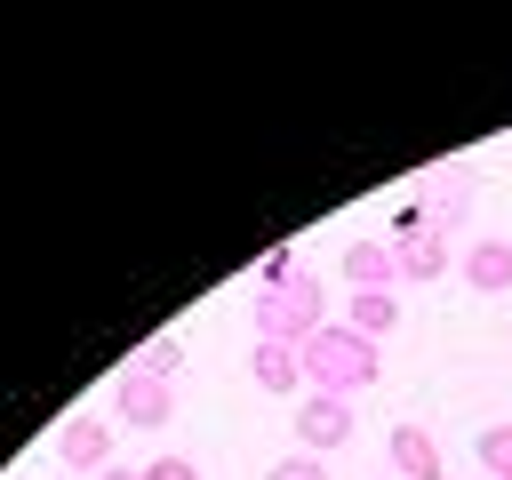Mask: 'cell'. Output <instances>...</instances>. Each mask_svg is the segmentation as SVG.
Returning <instances> with one entry per match:
<instances>
[{"mask_svg": "<svg viewBox=\"0 0 512 480\" xmlns=\"http://www.w3.org/2000/svg\"><path fill=\"white\" fill-rule=\"evenodd\" d=\"M376 368H384V352H376L360 328H344V320H328V328L304 344V392H336V400H352V392L376 384Z\"/></svg>", "mask_w": 512, "mask_h": 480, "instance_id": "obj_1", "label": "cell"}, {"mask_svg": "<svg viewBox=\"0 0 512 480\" xmlns=\"http://www.w3.org/2000/svg\"><path fill=\"white\" fill-rule=\"evenodd\" d=\"M320 328H328V296H320L312 272H288V280L256 288V336H272V344H312Z\"/></svg>", "mask_w": 512, "mask_h": 480, "instance_id": "obj_2", "label": "cell"}, {"mask_svg": "<svg viewBox=\"0 0 512 480\" xmlns=\"http://www.w3.org/2000/svg\"><path fill=\"white\" fill-rule=\"evenodd\" d=\"M112 416L152 432V424H168V416H176V384H168V376H144V368L128 360V368L112 376Z\"/></svg>", "mask_w": 512, "mask_h": 480, "instance_id": "obj_3", "label": "cell"}, {"mask_svg": "<svg viewBox=\"0 0 512 480\" xmlns=\"http://www.w3.org/2000/svg\"><path fill=\"white\" fill-rule=\"evenodd\" d=\"M344 440H352V400L304 392V400H296V448H304V456H328V448H344Z\"/></svg>", "mask_w": 512, "mask_h": 480, "instance_id": "obj_4", "label": "cell"}, {"mask_svg": "<svg viewBox=\"0 0 512 480\" xmlns=\"http://www.w3.org/2000/svg\"><path fill=\"white\" fill-rule=\"evenodd\" d=\"M392 256H400V280H440V272H448V240H440L424 216H400Z\"/></svg>", "mask_w": 512, "mask_h": 480, "instance_id": "obj_5", "label": "cell"}, {"mask_svg": "<svg viewBox=\"0 0 512 480\" xmlns=\"http://www.w3.org/2000/svg\"><path fill=\"white\" fill-rule=\"evenodd\" d=\"M56 464L64 472H112V424L104 416H72L56 432Z\"/></svg>", "mask_w": 512, "mask_h": 480, "instance_id": "obj_6", "label": "cell"}, {"mask_svg": "<svg viewBox=\"0 0 512 480\" xmlns=\"http://www.w3.org/2000/svg\"><path fill=\"white\" fill-rule=\"evenodd\" d=\"M344 280H352V296H360V288H384V296H392V288H400L392 240H352V248H344Z\"/></svg>", "mask_w": 512, "mask_h": 480, "instance_id": "obj_7", "label": "cell"}, {"mask_svg": "<svg viewBox=\"0 0 512 480\" xmlns=\"http://www.w3.org/2000/svg\"><path fill=\"white\" fill-rule=\"evenodd\" d=\"M392 480H440V440L424 424H392Z\"/></svg>", "mask_w": 512, "mask_h": 480, "instance_id": "obj_8", "label": "cell"}, {"mask_svg": "<svg viewBox=\"0 0 512 480\" xmlns=\"http://www.w3.org/2000/svg\"><path fill=\"white\" fill-rule=\"evenodd\" d=\"M248 376H256L264 392H296V384H304V344H272V336H256Z\"/></svg>", "mask_w": 512, "mask_h": 480, "instance_id": "obj_9", "label": "cell"}, {"mask_svg": "<svg viewBox=\"0 0 512 480\" xmlns=\"http://www.w3.org/2000/svg\"><path fill=\"white\" fill-rule=\"evenodd\" d=\"M456 272H464V288H480V296H496V288H512V240H472Z\"/></svg>", "mask_w": 512, "mask_h": 480, "instance_id": "obj_10", "label": "cell"}, {"mask_svg": "<svg viewBox=\"0 0 512 480\" xmlns=\"http://www.w3.org/2000/svg\"><path fill=\"white\" fill-rule=\"evenodd\" d=\"M344 328H360L368 344H384V336L400 328V296H384V288H360V296H352V312H344Z\"/></svg>", "mask_w": 512, "mask_h": 480, "instance_id": "obj_11", "label": "cell"}, {"mask_svg": "<svg viewBox=\"0 0 512 480\" xmlns=\"http://www.w3.org/2000/svg\"><path fill=\"white\" fill-rule=\"evenodd\" d=\"M464 200H472V168H448V176H440V192H432V200H424L416 216H424V224H432V232L448 240V224L464 216Z\"/></svg>", "mask_w": 512, "mask_h": 480, "instance_id": "obj_12", "label": "cell"}, {"mask_svg": "<svg viewBox=\"0 0 512 480\" xmlns=\"http://www.w3.org/2000/svg\"><path fill=\"white\" fill-rule=\"evenodd\" d=\"M176 360H184V336H176V328H160V336L136 352V368H144V376H168V384H176Z\"/></svg>", "mask_w": 512, "mask_h": 480, "instance_id": "obj_13", "label": "cell"}, {"mask_svg": "<svg viewBox=\"0 0 512 480\" xmlns=\"http://www.w3.org/2000/svg\"><path fill=\"white\" fill-rule=\"evenodd\" d=\"M480 480H512V424L480 432Z\"/></svg>", "mask_w": 512, "mask_h": 480, "instance_id": "obj_14", "label": "cell"}, {"mask_svg": "<svg viewBox=\"0 0 512 480\" xmlns=\"http://www.w3.org/2000/svg\"><path fill=\"white\" fill-rule=\"evenodd\" d=\"M264 480H328V464H320V456H304V448H296V456H280V464H272V472H264Z\"/></svg>", "mask_w": 512, "mask_h": 480, "instance_id": "obj_15", "label": "cell"}, {"mask_svg": "<svg viewBox=\"0 0 512 480\" xmlns=\"http://www.w3.org/2000/svg\"><path fill=\"white\" fill-rule=\"evenodd\" d=\"M144 480H200V464H192V456H152Z\"/></svg>", "mask_w": 512, "mask_h": 480, "instance_id": "obj_16", "label": "cell"}, {"mask_svg": "<svg viewBox=\"0 0 512 480\" xmlns=\"http://www.w3.org/2000/svg\"><path fill=\"white\" fill-rule=\"evenodd\" d=\"M96 480H144V472H128V464H112V472H96Z\"/></svg>", "mask_w": 512, "mask_h": 480, "instance_id": "obj_17", "label": "cell"}]
</instances>
